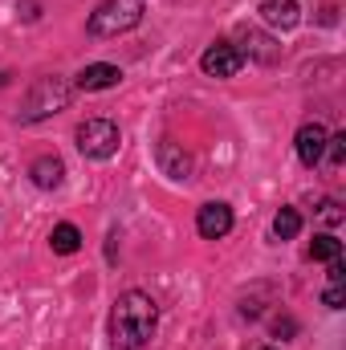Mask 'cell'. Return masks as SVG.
Listing matches in <instances>:
<instances>
[{"label": "cell", "mask_w": 346, "mask_h": 350, "mask_svg": "<svg viewBox=\"0 0 346 350\" xmlns=\"http://www.w3.org/2000/svg\"><path fill=\"white\" fill-rule=\"evenodd\" d=\"M241 41H245V57H257V62H265V66H273L277 57H281V45H273V37H265V33H257V29H241Z\"/></svg>", "instance_id": "cell-10"}, {"label": "cell", "mask_w": 346, "mask_h": 350, "mask_svg": "<svg viewBox=\"0 0 346 350\" xmlns=\"http://www.w3.org/2000/svg\"><path fill=\"white\" fill-rule=\"evenodd\" d=\"M155 155H159V167H163V175H172V179H191V155H187L179 143L163 139V143L155 147Z\"/></svg>", "instance_id": "cell-8"}, {"label": "cell", "mask_w": 346, "mask_h": 350, "mask_svg": "<svg viewBox=\"0 0 346 350\" xmlns=\"http://www.w3.org/2000/svg\"><path fill=\"white\" fill-rule=\"evenodd\" d=\"M122 82V74H118V66H86L82 74H78V90H110Z\"/></svg>", "instance_id": "cell-11"}, {"label": "cell", "mask_w": 346, "mask_h": 350, "mask_svg": "<svg viewBox=\"0 0 346 350\" xmlns=\"http://www.w3.org/2000/svg\"><path fill=\"white\" fill-rule=\"evenodd\" d=\"M273 232H277L281 241H293V237L302 232V216H297V208H281V212L273 216Z\"/></svg>", "instance_id": "cell-14"}, {"label": "cell", "mask_w": 346, "mask_h": 350, "mask_svg": "<svg viewBox=\"0 0 346 350\" xmlns=\"http://www.w3.org/2000/svg\"><path fill=\"white\" fill-rule=\"evenodd\" d=\"M196 228H200L204 241L228 237V232H232V208H228V204H204L200 216H196Z\"/></svg>", "instance_id": "cell-7"}, {"label": "cell", "mask_w": 346, "mask_h": 350, "mask_svg": "<svg viewBox=\"0 0 346 350\" xmlns=\"http://www.w3.org/2000/svg\"><path fill=\"white\" fill-rule=\"evenodd\" d=\"M155 326H159V306L139 293V289H127L118 293L114 310H110V338L118 350H143L155 338Z\"/></svg>", "instance_id": "cell-1"}, {"label": "cell", "mask_w": 346, "mask_h": 350, "mask_svg": "<svg viewBox=\"0 0 346 350\" xmlns=\"http://www.w3.org/2000/svg\"><path fill=\"white\" fill-rule=\"evenodd\" d=\"M200 66H204L208 78H237L241 66H245V53H241V45H232V41H216V45L204 49Z\"/></svg>", "instance_id": "cell-5"}, {"label": "cell", "mask_w": 346, "mask_h": 350, "mask_svg": "<svg viewBox=\"0 0 346 350\" xmlns=\"http://www.w3.org/2000/svg\"><path fill=\"white\" fill-rule=\"evenodd\" d=\"M261 21L269 29H293L302 21V8L297 0H261Z\"/></svg>", "instance_id": "cell-9"}, {"label": "cell", "mask_w": 346, "mask_h": 350, "mask_svg": "<svg viewBox=\"0 0 346 350\" xmlns=\"http://www.w3.org/2000/svg\"><path fill=\"white\" fill-rule=\"evenodd\" d=\"M49 245H53V253L70 257V253H78V249H82V232H78L74 224H57V228L49 232Z\"/></svg>", "instance_id": "cell-13"}, {"label": "cell", "mask_w": 346, "mask_h": 350, "mask_svg": "<svg viewBox=\"0 0 346 350\" xmlns=\"http://www.w3.org/2000/svg\"><path fill=\"white\" fill-rule=\"evenodd\" d=\"M326 143H330V147H326V151H330V163H343L346 159V135H334V139H326Z\"/></svg>", "instance_id": "cell-16"}, {"label": "cell", "mask_w": 346, "mask_h": 350, "mask_svg": "<svg viewBox=\"0 0 346 350\" xmlns=\"http://www.w3.org/2000/svg\"><path fill=\"white\" fill-rule=\"evenodd\" d=\"M147 12V0H102L90 12V33L94 37H118L127 29H135Z\"/></svg>", "instance_id": "cell-2"}, {"label": "cell", "mask_w": 346, "mask_h": 350, "mask_svg": "<svg viewBox=\"0 0 346 350\" xmlns=\"http://www.w3.org/2000/svg\"><path fill=\"white\" fill-rule=\"evenodd\" d=\"M118 143H122V135L110 118H86L78 126V151L86 159H110L118 151Z\"/></svg>", "instance_id": "cell-4"}, {"label": "cell", "mask_w": 346, "mask_h": 350, "mask_svg": "<svg viewBox=\"0 0 346 350\" xmlns=\"http://www.w3.org/2000/svg\"><path fill=\"white\" fill-rule=\"evenodd\" d=\"M322 220H326V224H338V220H343V212H338V204H334V200H326V204H322Z\"/></svg>", "instance_id": "cell-19"}, {"label": "cell", "mask_w": 346, "mask_h": 350, "mask_svg": "<svg viewBox=\"0 0 346 350\" xmlns=\"http://www.w3.org/2000/svg\"><path fill=\"white\" fill-rule=\"evenodd\" d=\"M322 301H326L330 310H343V285H330V289L322 293Z\"/></svg>", "instance_id": "cell-18"}, {"label": "cell", "mask_w": 346, "mask_h": 350, "mask_svg": "<svg viewBox=\"0 0 346 350\" xmlns=\"http://www.w3.org/2000/svg\"><path fill=\"white\" fill-rule=\"evenodd\" d=\"M310 257H314V261H338V257H343V241H334L330 232H326V237H314Z\"/></svg>", "instance_id": "cell-15"}, {"label": "cell", "mask_w": 346, "mask_h": 350, "mask_svg": "<svg viewBox=\"0 0 346 350\" xmlns=\"http://www.w3.org/2000/svg\"><path fill=\"white\" fill-rule=\"evenodd\" d=\"M343 277H346V265L338 257V261H330V285H343Z\"/></svg>", "instance_id": "cell-20"}, {"label": "cell", "mask_w": 346, "mask_h": 350, "mask_svg": "<svg viewBox=\"0 0 346 350\" xmlns=\"http://www.w3.org/2000/svg\"><path fill=\"white\" fill-rule=\"evenodd\" d=\"M273 334H277V338H293V334H297V322H293V318H277V322H273Z\"/></svg>", "instance_id": "cell-17"}, {"label": "cell", "mask_w": 346, "mask_h": 350, "mask_svg": "<svg viewBox=\"0 0 346 350\" xmlns=\"http://www.w3.org/2000/svg\"><path fill=\"white\" fill-rule=\"evenodd\" d=\"M326 139H330V135H326L322 122H306V126L297 131V143H293V147H297V159H302L306 167H318L322 155H326Z\"/></svg>", "instance_id": "cell-6"}, {"label": "cell", "mask_w": 346, "mask_h": 350, "mask_svg": "<svg viewBox=\"0 0 346 350\" xmlns=\"http://www.w3.org/2000/svg\"><path fill=\"white\" fill-rule=\"evenodd\" d=\"M29 175H33V183H37V187H45V191H49V187H57V183L66 179V163H62L57 155H45V159H37V163L29 167Z\"/></svg>", "instance_id": "cell-12"}, {"label": "cell", "mask_w": 346, "mask_h": 350, "mask_svg": "<svg viewBox=\"0 0 346 350\" xmlns=\"http://www.w3.org/2000/svg\"><path fill=\"white\" fill-rule=\"evenodd\" d=\"M66 106H70V86H66L62 78H41L37 86L29 90L25 106H21V118H25V122H41V118H49V114L66 110Z\"/></svg>", "instance_id": "cell-3"}]
</instances>
